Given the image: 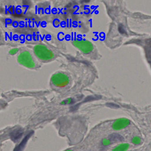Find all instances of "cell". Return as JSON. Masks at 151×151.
<instances>
[{
	"mask_svg": "<svg viewBox=\"0 0 151 151\" xmlns=\"http://www.w3.org/2000/svg\"><path fill=\"white\" fill-rule=\"evenodd\" d=\"M18 61L20 64L28 68H33L35 67V63L29 52L25 51L19 55L18 57Z\"/></svg>",
	"mask_w": 151,
	"mask_h": 151,
	"instance_id": "7a4b0ae2",
	"label": "cell"
},
{
	"mask_svg": "<svg viewBox=\"0 0 151 151\" xmlns=\"http://www.w3.org/2000/svg\"><path fill=\"white\" fill-rule=\"evenodd\" d=\"M71 151V150H66V151Z\"/></svg>",
	"mask_w": 151,
	"mask_h": 151,
	"instance_id": "4fadbf2b",
	"label": "cell"
},
{
	"mask_svg": "<svg viewBox=\"0 0 151 151\" xmlns=\"http://www.w3.org/2000/svg\"><path fill=\"white\" fill-rule=\"evenodd\" d=\"M34 134V132L31 131L29 132L22 139L21 143L15 147L14 149V151H23L25 148V146L27 145L28 140Z\"/></svg>",
	"mask_w": 151,
	"mask_h": 151,
	"instance_id": "5b68a950",
	"label": "cell"
},
{
	"mask_svg": "<svg viewBox=\"0 0 151 151\" xmlns=\"http://www.w3.org/2000/svg\"><path fill=\"white\" fill-rule=\"evenodd\" d=\"M76 102V100L72 98L67 99L61 102V104L66 105V104H73Z\"/></svg>",
	"mask_w": 151,
	"mask_h": 151,
	"instance_id": "9c48e42d",
	"label": "cell"
},
{
	"mask_svg": "<svg viewBox=\"0 0 151 151\" xmlns=\"http://www.w3.org/2000/svg\"><path fill=\"white\" fill-rule=\"evenodd\" d=\"M52 82L56 86L63 87L68 84L69 82V79L65 74L59 73L55 74L52 76Z\"/></svg>",
	"mask_w": 151,
	"mask_h": 151,
	"instance_id": "3957f363",
	"label": "cell"
},
{
	"mask_svg": "<svg viewBox=\"0 0 151 151\" xmlns=\"http://www.w3.org/2000/svg\"><path fill=\"white\" fill-rule=\"evenodd\" d=\"M74 45L85 54H88L93 50L91 43L86 40L75 41L73 42Z\"/></svg>",
	"mask_w": 151,
	"mask_h": 151,
	"instance_id": "277c9868",
	"label": "cell"
},
{
	"mask_svg": "<svg viewBox=\"0 0 151 151\" xmlns=\"http://www.w3.org/2000/svg\"><path fill=\"white\" fill-rule=\"evenodd\" d=\"M18 51V49L17 48H14V49H11L10 51H9V54L12 55L15 54L17 53V52Z\"/></svg>",
	"mask_w": 151,
	"mask_h": 151,
	"instance_id": "7c38bea8",
	"label": "cell"
},
{
	"mask_svg": "<svg viewBox=\"0 0 151 151\" xmlns=\"http://www.w3.org/2000/svg\"><path fill=\"white\" fill-rule=\"evenodd\" d=\"M108 140L111 143H116L122 142L124 140V137L121 135L117 133H113L109 136Z\"/></svg>",
	"mask_w": 151,
	"mask_h": 151,
	"instance_id": "52a82bcc",
	"label": "cell"
},
{
	"mask_svg": "<svg viewBox=\"0 0 151 151\" xmlns=\"http://www.w3.org/2000/svg\"><path fill=\"white\" fill-rule=\"evenodd\" d=\"M101 98V96L100 95H91V96H88L86 97L84 100L81 102V103H79V104H77L76 106H74L72 109L73 110H75L76 109H77L78 108V106H80V104H82L83 103H84V102H88V101H92L97 100L100 99Z\"/></svg>",
	"mask_w": 151,
	"mask_h": 151,
	"instance_id": "ba28073f",
	"label": "cell"
},
{
	"mask_svg": "<svg viewBox=\"0 0 151 151\" xmlns=\"http://www.w3.org/2000/svg\"><path fill=\"white\" fill-rule=\"evenodd\" d=\"M118 31H119L120 33H121L122 34H126V32L125 31V29L124 28H123V26L122 25H119V27H118Z\"/></svg>",
	"mask_w": 151,
	"mask_h": 151,
	"instance_id": "8fae6325",
	"label": "cell"
},
{
	"mask_svg": "<svg viewBox=\"0 0 151 151\" xmlns=\"http://www.w3.org/2000/svg\"><path fill=\"white\" fill-rule=\"evenodd\" d=\"M106 106L112 109H118L120 107L117 104L114 103H107L106 104Z\"/></svg>",
	"mask_w": 151,
	"mask_h": 151,
	"instance_id": "30bf717a",
	"label": "cell"
},
{
	"mask_svg": "<svg viewBox=\"0 0 151 151\" xmlns=\"http://www.w3.org/2000/svg\"><path fill=\"white\" fill-rule=\"evenodd\" d=\"M23 130L22 129H17L14 130L10 132V137L11 139L14 142H17L22 136Z\"/></svg>",
	"mask_w": 151,
	"mask_h": 151,
	"instance_id": "8992f818",
	"label": "cell"
},
{
	"mask_svg": "<svg viewBox=\"0 0 151 151\" xmlns=\"http://www.w3.org/2000/svg\"><path fill=\"white\" fill-rule=\"evenodd\" d=\"M34 51L36 56L42 60H49L54 57L53 53L45 46L43 45L35 46Z\"/></svg>",
	"mask_w": 151,
	"mask_h": 151,
	"instance_id": "6da1fadb",
	"label": "cell"
}]
</instances>
